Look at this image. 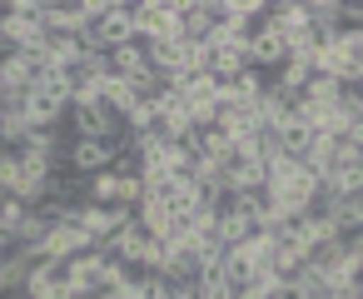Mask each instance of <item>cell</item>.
<instances>
[{
    "mask_svg": "<svg viewBox=\"0 0 363 299\" xmlns=\"http://www.w3.org/2000/svg\"><path fill=\"white\" fill-rule=\"evenodd\" d=\"M26 115H30V125H35V130H65L70 95H60V90H30Z\"/></svg>",
    "mask_w": 363,
    "mask_h": 299,
    "instance_id": "6",
    "label": "cell"
},
{
    "mask_svg": "<svg viewBox=\"0 0 363 299\" xmlns=\"http://www.w3.org/2000/svg\"><path fill=\"white\" fill-rule=\"evenodd\" d=\"M338 115H343L348 125L363 120V90H358V85H343V95H338Z\"/></svg>",
    "mask_w": 363,
    "mask_h": 299,
    "instance_id": "21",
    "label": "cell"
},
{
    "mask_svg": "<svg viewBox=\"0 0 363 299\" xmlns=\"http://www.w3.org/2000/svg\"><path fill=\"white\" fill-rule=\"evenodd\" d=\"M130 16H135V31L150 45L179 36V0H130Z\"/></svg>",
    "mask_w": 363,
    "mask_h": 299,
    "instance_id": "2",
    "label": "cell"
},
{
    "mask_svg": "<svg viewBox=\"0 0 363 299\" xmlns=\"http://www.w3.org/2000/svg\"><path fill=\"white\" fill-rule=\"evenodd\" d=\"M313 140H318V130H308L298 115H289V120L279 125V145H284V155H294V160H303V155L313 150Z\"/></svg>",
    "mask_w": 363,
    "mask_h": 299,
    "instance_id": "12",
    "label": "cell"
},
{
    "mask_svg": "<svg viewBox=\"0 0 363 299\" xmlns=\"http://www.w3.org/2000/svg\"><path fill=\"white\" fill-rule=\"evenodd\" d=\"M244 60L254 65V70H264V75H274V70H284V60H289V45L269 31V21H264V31H254L249 36V50H244Z\"/></svg>",
    "mask_w": 363,
    "mask_h": 299,
    "instance_id": "7",
    "label": "cell"
},
{
    "mask_svg": "<svg viewBox=\"0 0 363 299\" xmlns=\"http://www.w3.org/2000/svg\"><path fill=\"white\" fill-rule=\"evenodd\" d=\"M16 299H30V294H16Z\"/></svg>",
    "mask_w": 363,
    "mask_h": 299,
    "instance_id": "26",
    "label": "cell"
},
{
    "mask_svg": "<svg viewBox=\"0 0 363 299\" xmlns=\"http://www.w3.org/2000/svg\"><path fill=\"white\" fill-rule=\"evenodd\" d=\"M189 125H194V130L219 125V105H214V100H189Z\"/></svg>",
    "mask_w": 363,
    "mask_h": 299,
    "instance_id": "22",
    "label": "cell"
},
{
    "mask_svg": "<svg viewBox=\"0 0 363 299\" xmlns=\"http://www.w3.org/2000/svg\"><path fill=\"white\" fill-rule=\"evenodd\" d=\"M100 100H105L120 120H130V115H135V105H140V95H135V85H130L125 75H110V80H105V90H100Z\"/></svg>",
    "mask_w": 363,
    "mask_h": 299,
    "instance_id": "13",
    "label": "cell"
},
{
    "mask_svg": "<svg viewBox=\"0 0 363 299\" xmlns=\"http://www.w3.org/2000/svg\"><path fill=\"white\" fill-rule=\"evenodd\" d=\"M338 150H343V135H318V140H313V150L303 155V165H308V170L323 180V175L338 165Z\"/></svg>",
    "mask_w": 363,
    "mask_h": 299,
    "instance_id": "14",
    "label": "cell"
},
{
    "mask_svg": "<svg viewBox=\"0 0 363 299\" xmlns=\"http://www.w3.org/2000/svg\"><path fill=\"white\" fill-rule=\"evenodd\" d=\"M105 249H90V254H75L70 259V279H65V289L75 294V299H95L100 289H105Z\"/></svg>",
    "mask_w": 363,
    "mask_h": 299,
    "instance_id": "5",
    "label": "cell"
},
{
    "mask_svg": "<svg viewBox=\"0 0 363 299\" xmlns=\"http://www.w3.org/2000/svg\"><path fill=\"white\" fill-rule=\"evenodd\" d=\"M26 214H30V205L26 200H16V195H6V190H0V229H21L26 224Z\"/></svg>",
    "mask_w": 363,
    "mask_h": 299,
    "instance_id": "20",
    "label": "cell"
},
{
    "mask_svg": "<svg viewBox=\"0 0 363 299\" xmlns=\"http://www.w3.org/2000/svg\"><path fill=\"white\" fill-rule=\"evenodd\" d=\"M0 264H6V254H0Z\"/></svg>",
    "mask_w": 363,
    "mask_h": 299,
    "instance_id": "27",
    "label": "cell"
},
{
    "mask_svg": "<svg viewBox=\"0 0 363 299\" xmlns=\"http://www.w3.org/2000/svg\"><path fill=\"white\" fill-rule=\"evenodd\" d=\"M65 135H70V140H125V120H120L105 100H95V105H70Z\"/></svg>",
    "mask_w": 363,
    "mask_h": 299,
    "instance_id": "1",
    "label": "cell"
},
{
    "mask_svg": "<svg viewBox=\"0 0 363 299\" xmlns=\"http://www.w3.org/2000/svg\"><path fill=\"white\" fill-rule=\"evenodd\" d=\"M0 145H6V115H0Z\"/></svg>",
    "mask_w": 363,
    "mask_h": 299,
    "instance_id": "24",
    "label": "cell"
},
{
    "mask_svg": "<svg viewBox=\"0 0 363 299\" xmlns=\"http://www.w3.org/2000/svg\"><path fill=\"white\" fill-rule=\"evenodd\" d=\"M30 115L26 110H6V145H0V150H21L26 140H30Z\"/></svg>",
    "mask_w": 363,
    "mask_h": 299,
    "instance_id": "19",
    "label": "cell"
},
{
    "mask_svg": "<svg viewBox=\"0 0 363 299\" xmlns=\"http://www.w3.org/2000/svg\"><path fill=\"white\" fill-rule=\"evenodd\" d=\"M115 155H120V140H70L65 145V170L80 175V180H90V175L110 170Z\"/></svg>",
    "mask_w": 363,
    "mask_h": 299,
    "instance_id": "3",
    "label": "cell"
},
{
    "mask_svg": "<svg viewBox=\"0 0 363 299\" xmlns=\"http://www.w3.org/2000/svg\"><path fill=\"white\" fill-rule=\"evenodd\" d=\"M90 26L105 36V45H110V50L140 36V31H135V16H130V0H115V11H110V16H100V21H90Z\"/></svg>",
    "mask_w": 363,
    "mask_h": 299,
    "instance_id": "11",
    "label": "cell"
},
{
    "mask_svg": "<svg viewBox=\"0 0 363 299\" xmlns=\"http://www.w3.org/2000/svg\"><path fill=\"white\" fill-rule=\"evenodd\" d=\"M85 200L90 205H120V175L115 170H100L85 180Z\"/></svg>",
    "mask_w": 363,
    "mask_h": 299,
    "instance_id": "17",
    "label": "cell"
},
{
    "mask_svg": "<svg viewBox=\"0 0 363 299\" xmlns=\"http://www.w3.org/2000/svg\"><path fill=\"white\" fill-rule=\"evenodd\" d=\"M219 264H224V279H229L234 289H244V284L254 279V269H259L244 249H224V254H219Z\"/></svg>",
    "mask_w": 363,
    "mask_h": 299,
    "instance_id": "18",
    "label": "cell"
},
{
    "mask_svg": "<svg viewBox=\"0 0 363 299\" xmlns=\"http://www.w3.org/2000/svg\"><path fill=\"white\" fill-rule=\"evenodd\" d=\"M249 234H259V224H254L249 214H239V210H219V239H224L229 249H239Z\"/></svg>",
    "mask_w": 363,
    "mask_h": 299,
    "instance_id": "16",
    "label": "cell"
},
{
    "mask_svg": "<svg viewBox=\"0 0 363 299\" xmlns=\"http://www.w3.org/2000/svg\"><path fill=\"white\" fill-rule=\"evenodd\" d=\"M353 294H358V299H363V274H358V284H353Z\"/></svg>",
    "mask_w": 363,
    "mask_h": 299,
    "instance_id": "23",
    "label": "cell"
},
{
    "mask_svg": "<svg viewBox=\"0 0 363 299\" xmlns=\"http://www.w3.org/2000/svg\"><path fill=\"white\" fill-rule=\"evenodd\" d=\"M214 31H219V21H214V11H209V0H179V36H184L189 45L214 40Z\"/></svg>",
    "mask_w": 363,
    "mask_h": 299,
    "instance_id": "9",
    "label": "cell"
},
{
    "mask_svg": "<svg viewBox=\"0 0 363 299\" xmlns=\"http://www.w3.org/2000/svg\"><path fill=\"white\" fill-rule=\"evenodd\" d=\"M274 299H294V294H289V289H279V294H274Z\"/></svg>",
    "mask_w": 363,
    "mask_h": 299,
    "instance_id": "25",
    "label": "cell"
},
{
    "mask_svg": "<svg viewBox=\"0 0 363 299\" xmlns=\"http://www.w3.org/2000/svg\"><path fill=\"white\" fill-rule=\"evenodd\" d=\"M90 249H100V239L90 229H80L75 219H60L45 234V259H75V254H90Z\"/></svg>",
    "mask_w": 363,
    "mask_h": 299,
    "instance_id": "4",
    "label": "cell"
},
{
    "mask_svg": "<svg viewBox=\"0 0 363 299\" xmlns=\"http://www.w3.org/2000/svg\"><path fill=\"white\" fill-rule=\"evenodd\" d=\"M45 200H60V205H85V180L70 175V170H55L50 185H45Z\"/></svg>",
    "mask_w": 363,
    "mask_h": 299,
    "instance_id": "15",
    "label": "cell"
},
{
    "mask_svg": "<svg viewBox=\"0 0 363 299\" xmlns=\"http://www.w3.org/2000/svg\"><path fill=\"white\" fill-rule=\"evenodd\" d=\"M145 70H150V40H145V36H135V40H125V45L110 50V75L135 80V75H145Z\"/></svg>",
    "mask_w": 363,
    "mask_h": 299,
    "instance_id": "10",
    "label": "cell"
},
{
    "mask_svg": "<svg viewBox=\"0 0 363 299\" xmlns=\"http://www.w3.org/2000/svg\"><path fill=\"white\" fill-rule=\"evenodd\" d=\"M150 70L160 75V80H179L184 70H189V40L184 36H174V40H155L150 45Z\"/></svg>",
    "mask_w": 363,
    "mask_h": 299,
    "instance_id": "8",
    "label": "cell"
}]
</instances>
